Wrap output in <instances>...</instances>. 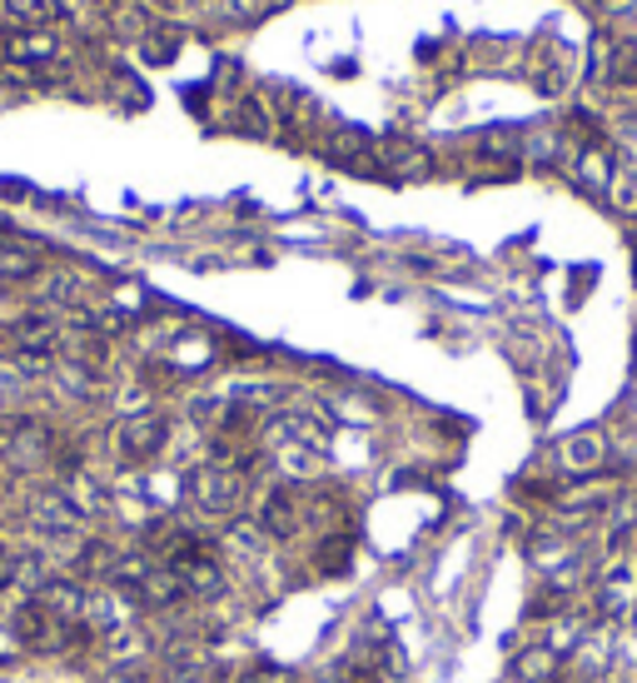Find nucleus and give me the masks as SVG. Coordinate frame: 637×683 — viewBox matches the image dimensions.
<instances>
[{"instance_id": "obj_3", "label": "nucleus", "mask_w": 637, "mask_h": 683, "mask_svg": "<svg viewBox=\"0 0 637 683\" xmlns=\"http://www.w3.org/2000/svg\"><path fill=\"white\" fill-rule=\"evenodd\" d=\"M299 524H304L299 494L294 489H269V499L259 504V534H264V539H294Z\"/></svg>"}, {"instance_id": "obj_5", "label": "nucleus", "mask_w": 637, "mask_h": 683, "mask_svg": "<svg viewBox=\"0 0 637 683\" xmlns=\"http://www.w3.org/2000/svg\"><path fill=\"white\" fill-rule=\"evenodd\" d=\"M378 155H384L404 180H424V175L434 170V155H428L424 145H414V141H388V145H378Z\"/></svg>"}, {"instance_id": "obj_6", "label": "nucleus", "mask_w": 637, "mask_h": 683, "mask_svg": "<svg viewBox=\"0 0 637 683\" xmlns=\"http://www.w3.org/2000/svg\"><path fill=\"white\" fill-rule=\"evenodd\" d=\"M518 683H543L557 673V649H547V643H537V649H528L523 659H518Z\"/></svg>"}, {"instance_id": "obj_2", "label": "nucleus", "mask_w": 637, "mask_h": 683, "mask_svg": "<svg viewBox=\"0 0 637 683\" xmlns=\"http://www.w3.org/2000/svg\"><path fill=\"white\" fill-rule=\"evenodd\" d=\"M165 439H169V424L159 420V414H139V420H125V424H119V434H115L119 459H129V464L155 459V454L165 449Z\"/></svg>"}, {"instance_id": "obj_1", "label": "nucleus", "mask_w": 637, "mask_h": 683, "mask_svg": "<svg viewBox=\"0 0 637 683\" xmlns=\"http://www.w3.org/2000/svg\"><path fill=\"white\" fill-rule=\"evenodd\" d=\"M189 509L205 514V519H229V514L244 504V484L229 464H205V469L189 474Z\"/></svg>"}, {"instance_id": "obj_8", "label": "nucleus", "mask_w": 637, "mask_h": 683, "mask_svg": "<svg viewBox=\"0 0 637 683\" xmlns=\"http://www.w3.org/2000/svg\"><path fill=\"white\" fill-rule=\"evenodd\" d=\"M239 683H284V673H279V669H259V673H244Z\"/></svg>"}, {"instance_id": "obj_4", "label": "nucleus", "mask_w": 637, "mask_h": 683, "mask_svg": "<svg viewBox=\"0 0 637 683\" xmlns=\"http://www.w3.org/2000/svg\"><path fill=\"white\" fill-rule=\"evenodd\" d=\"M557 459H563L567 474H593L597 464L607 459V444H603V434L597 430H583V434H573V439H563Z\"/></svg>"}, {"instance_id": "obj_7", "label": "nucleus", "mask_w": 637, "mask_h": 683, "mask_svg": "<svg viewBox=\"0 0 637 683\" xmlns=\"http://www.w3.org/2000/svg\"><path fill=\"white\" fill-rule=\"evenodd\" d=\"M348 559H354V534H328V539L318 544V553H314V563L324 573H344Z\"/></svg>"}]
</instances>
